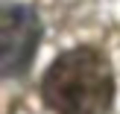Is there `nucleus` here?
I'll return each instance as SVG.
<instances>
[{
	"instance_id": "nucleus-1",
	"label": "nucleus",
	"mask_w": 120,
	"mask_h": 114,
	"mask_svg": "<svg viewBox=\"0 0 120 114\" xmlns=\"http://www.w3.org/2000/svg\"><path fill=\"white\" fill-rule=\"evenodd\" d=\"M41 99L56 114H105L114 99V73L97 47H73L47 67Z\"/></svg>"
},
{
	"instance_id": "nucleus-2",
	"label": "nucleus",
	"mask_w": 120,
	"mask_h": 114,
	"mask_svg": "<svg viewBox=\"0 0 120 114\" xmlns=\"http://www.w3.org/2000/svg\"><path fill=\"white\" fill-rule=\"evenodd\" d=\"M41 38V23L29 6L9 3L0 15V70L3 76H18L29 67Z\"/></svg>"
}]
</instances>
